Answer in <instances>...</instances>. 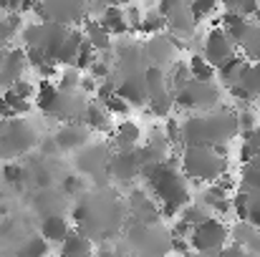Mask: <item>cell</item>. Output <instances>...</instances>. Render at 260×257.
<instances>
[{"label": "cell", "mask_w": 260, "mask_h": 257, "mask_svg": "<svg viewBox=\"0 0 260 257\" xmlns=\"http://www.w3.org/2000/svg\"><path fill=\"white\" fill-rule=\"evenodd\" d=\"M182 129V146H215L228 144L240 129H238V114L233 111H207L202 116H192Z\"/></svg>", "instance_id": "obj_1"}, {"label": "cell", "mask_w": 260, "mask_h": 257, "mask_svg": "<svg viewBox=\"0 0 260 257\" xmlns=\"http://www.w3.org/2000/svg\"><path fill=\"white\" fill-rule=\"evenodd\" d=\"M139 174L157 192V197L162 202V209H165V217H174V212H179L184 204H189V189H187L182 174L174 171L170 164H165V162L144 164Z\"/></svg>", "instance_id": "obj_2"}, {"label": "cell", "mask_w": 260, "mask_h": 257, "mask_svg": "<svg viewBox=\"0 0 260 257\" xmlns=\"http://www.w3.org/2000/svg\"><path fill=\"white\" fill-rule=\"evenodd\" d=\"M179 167L192 181H215L228 171V157H220L212 146H184Z\"/></svg>", "instance_id": "obj_3"}, {"label": "cell", "mask_w": 260, "mask_h": 257, "mask_svg": "<svg viewBox=\"0 0 260 257\" xmlns=\"http://www.w3.org/2000/svg\"><path fill=\"white\" fill-rule=\"evenodd\" d=\"M228 240H230V230L217 217H207L205 222L194 225L187 237L189 247L202 257H217L228 245Z\"/></svg>", "instance_id": "obj_4"}, {"label": "cell", "mask_w": 260, "mask_h": 257, "mask_svg": "<svg viewBox=\"0 0 260 257\" xmlns=\"http://www.w3.org/2000/svg\"><path fill=\"white\" fill-rule=\"evenodd\" d=\"M33 144H36V131L28 121L15 116V119H5L0 124V157L3 159L20 157Z\"/></svg>", "instance_id": "obj_5"}, {"label": "cell", "mask_w": 260, "mask_h": 257, "mask_svg": "<svg viewBox=\"0 0 260 257\" xmlns=\"http://www.w3.org/2000/svg\"><path fill=\"white\" fill-rule=\"evenodd\" d=\"M174 103L184 106V108H205V111H212L220 93H217V86H212V81H184L177 91L172 93Z\"/></svg>", "instance_id": "obj_6"}, {"label": "cell", "mask_w": 260, "mask_h": 257, "mask_svg": "<svg viewBox=\"0 0 260 257\" xmlns=\"http://www.w3.org/2000/svg\"><path fill=\"white\" fill-rule=\"evenodd\" d=\"M235 53V43L228 38V33L222 30V28H212L210 33H207V38H205V61L210 63V66H220L225 58H230Z\"/></svg>", "instance_id": "obj_7"}, {"label": "cell", "mask_w": 260, "mask_h": 257, "mask_svg": "<svg viewBox=\"0 0 260 257\" xmlns=\"http://www.w3.org/2000/svg\"><path fill=\"white\" fill-rule=\"evenodd\" d=\"M109 171L114 179L119 181H132L134 176H139L142 171V162H139V154L137 149H126V152H116L114 159L109 162Z\"/></svg>", "instance_id": "obj_8"}, {"label": "cell", "mask_w": 260, "mask_h": 257, "mask_svg": "<svg viewBox=\"0 0 260 257\" xmlns=\"http://www.w3.org/2000/svg\"><path fill=\"white\" fill-rule=\"evenodd\" d=\"M23 71H25V56H23V51H5L3 66H0V86L10 88L18 79H23Z\"/></svg>", "instance_id": "obj_9"}, {"label": "cell", "mask_w": 260, "mask_h": 257, "mask_svg": "<svg viewBox=\"0 0 260 257\" xmlns=\"http://www.w3.org/2000/svg\"><path fill=\"white\" fill-rule=\"evenodd\" d=\"M116 96H121L129 106H144L147 103V88H144V74L126 76L121 84L116 86Z\"/></svg>", "instance_id": "obj_10"}, {"label": "cell", "mask_w": 260, "mask_h": 257, "mask_svg": "<svg viewBox=\"0 0 260 257\" xmlns=\"http://www.w3.org/2000/svg\"><path fill=\"white\" fill-rule=\"evenodd\" d=\"M144 88H147V101H157V98H167L172 96L167 76L159 66H149L144 71Z\"/></svg>", "instance_id": "obj_11"}, {"label": "cell", "mask_w": 260, "mask_h": 257, "mask_svg": "<svg viewBox=\"0 0 260 257\" xmlns=\"http://www.w3.org/2000/svg\"><path fill=\"white\" fill-rule=\"evenodd\" d=\"M43 8L51 5V10L46 13V18H51L53 23H63V20H74L79 18L81 8H84V0H46L41 3Z\"/></svg>", "instance_id": "obj_12"}, {"label": "cell", "mask_w": 260, "mask_h": 257, "mask_svg": "<svg viewBox=\"0 0 260 257\" xmlns=\"http://www.w3.org/2000/svg\"><path fill=\"white\" fill-rule=\"evenodd\" d=\"M233 240H235L238 247H243L248 252H260V230L245 219H240L233 227Z\"/></svg>", "instance_id": "obj_13"}, {"label": "cell", "mask_w": 260, "mask_h": 257, "mask_svg": "<svg viewBox=\"0 0 260 257\" xmlns=\"http://www.w3.org/2000/svg\"><path fill=\"white\" fill-rule=\"evenodd\" d=\"M56 146L61 149H79L88 141V129L81 124H66L58 134H56Z\"/></svg>", "instance_id": "obj_14"}, {"label": "cell", "mask_w": 260, "mask_h": 257, "mask_svg": "<svg viewBox=\"0 0 260 257\" xmlns=\"http://www.w3.org/2000/svg\"><path fill=\"white\" fill-rule=\"evenodd\" d=\"M245 68H248V58L233 53L230 58H225V61L215 68V74H217L228 86H233V84H240V76H243Z\"/></svg>", "instance_id": "obj_15"}, {"label": "cell", "mask_w": 260, "mask_h": 257, "mask_svg": "<svg viewBox=\"0 0 260 257\" xmlns=\"http://www.w3.org/2000/svg\"><path fill=\"white\" fill-rule=\"evenodd\" d=\"M139 136H142L139 124H134V121H121V124L114 129V139H111V141H114L116 152H126V149H134V146H137Z\"/></svg>", "instance_id": "obj_16"}, {"label": "cell", "mask_w": 260, "mask_h": 257, "mask_svg": "<svg viewBox=\"0 0 260 257\" xmlns=\"http://www.w3.org/2000/svg\"><path fill=\"white\" fill-rule=\"evenodd\" d=\"M81 43H84V33H81V30H69L66 41L61 43V48H58V53H56V66H58V63H61V66H74Z\"/></svg>", "instance_id": "obj_17"}, {"label": "cell", "mask_w": 260, "mask_h": 257, "mask_svg": "<svg viewBox=\"0 0 260 257\" xmlns=\"http://www.w3.org/2000/svg\"><path fill=\"white\" fill-rule=\"evenodd\" d=\"M101 28L109 35H124V33H129V25H126V18H124L121 5H106V13L101 18Z\"/></svg>", "instance_id": "obj_18"}, {"label": "cell", "mask_w": 260, "mask_h": 257, "mask_svg": "<svg viewBox=\"0 0 260 257\" xmlns=\"http://www.w3.org/2000/svg\"><path fill=\"white\" fill-rule=\"evenodd\" d=\"M69 235H71V230H69V225H66L63 217H56V214H53V217H46L43 225H41V237H43L46 242L58 245V242H63Z\"/></svg>", "instance_id": "obj_19"}, {"label": "cell", "mask_w": 260, "mask_h": 257, "mask_svg": "<svg viewBox=\"0 0 260 257\" xmlns=\"http://www.w3.org/2000/svg\"><path fill=\"white\" fill-rule=\"evenodd\" d=\"M144 56H149L154 63L152 66H159L162 68V63H167L170 58H172V38H162L159 33L147 43V48H144Z\"/></svg>", "instance_id": "obj_20"}, {"label": "cell", "mask_w": 260, "mask_h": 257, "mask_svg": "<svg viewBox=\"0 0 260 257\" xmlns=\"http://www.w3.org/2000/svg\"><path fill=\"white\" fill-rule=\"evenodd\" d=\"M81 119L86 121V129H93V131H106L109 129V111L104 108V103L88 101Z\"/></svg>", "instance_id": "obj_21"}, {"label": "cell", "mask_w": 260, "mask_h": 257, "mask_svg": "<svg viewBox=\"0 0 260 257\" xmlns=\"http://www.w3.org/2000/svg\"><path fill=\"white\" fill-rule=\"evenodd\" d=\"M63 250H61V257H93V250H91V242L81 232H74L69 235L63 242Z\"/></svg>", "instance_id": "obj_22"}, {"label": "cell", "mask_w": 260, "mask_h": 257, "mask_svg": "<svg viewBox=\"0 0 260 257\" xmlns=\"http://www.w3.org/2000/svg\"><path fill=\"white\" fill-rule=\"evenodd\" d=\"M81 33H84V38H86L88 43L93 46V51H109V48H111V35L101 28V23L86 20Z\"/></svg>", "instance_id": "obj_23"}, {"label": "cell", "mask_w": 260, "mask_h": 257, "mask_svg": "<svg viewBox=\"0 0 260 257\" xmlns=\"http://www.w3.org/2000/svg\"><path fill=\"white\" fill-rule=\"evenodd\" d=\"M248 20L243 18V15H238V13H225L222 15V30L228 33V38L238 46L240 41H243V35L248 33Z\"/></svg>", "instance_id": "obj_24"}, {"label": "cell", "mask_w": 260, "mask_h": 257, "mask_svg": "<svg viewBox=\"0 0 260 257\" xmlns=\"http://www.w3.org/2000/svg\"><path fill=\"white\" fill-rule=\"evenodd\" d=\"M56 98H58V86H53V81L43 79V81H41V88H38V93H36V106H38L43 114L51 116Z\"/></svg>", "instance_id": "obj_25"}, {"label": "cell", "mask_w": 260, "mask_h": 257, "mask_svg": "<svg viewBox=\"0 0 260 257\" xmlns=\"http://www.w3.org/2000/svg\"><path fill=\"white\" fill-rule=\"evenodd\" d=\"M245 53V58L250 61H260V25H248V33L243 35V41L238 43Z\"/></svg>", "instance_id": "obj_26"}, {"label": "cell", "mask_w": 260, "mask_h": 257, "mask_svg": "<svg viewBox=\"0 0 260 257\" xmlns=\"http://www.w3.org/2000/svg\"><path fill=\"white\" fill-rule=\"evenodd\" d=\"M240 86L250 93L253 101H258L260 98V61L258 63H248V68L240 76Z\"/></svg>", "instance_id": "obj_27"}, {"label": "cell", "mask_w": 260, "mask_h": 257, "mask_svg": "<svg viewBox=\"0 0 260 257\" xmlns=\"http://www.w3.org/2000/svg\"><path fill=\"white\" fill-rule=\"evenodd\" d=\"M187 71H189V79H194V81H212L215 79V66H210L202 56H192Z\"/></svg>", "instance_id": "obj_28"}, {"label": "cell", "mask_w": 260, "mask_h": 257, "mask_svg": "<svg viewBox=\"0 0 260 257\" xmlns=\"http://www.w3.org/2000/svg\"><path fill=\"white\" fill-rule=\"evenodd\" d=\"M243 136H245V144H243V149H240V159L248 164V162H253L260 154V126L245 131Z\"/></svg>", "instance_id": "obj_29"}, {"label": "cell", "mask_w": 260, "mask_h": 257, "mask_svg": "<svg viewBox=\"0 0 260 257\" xmlns=\"http://www.w3.org/2000/svg\"><path fill=\"white\" fill-rule=\"evenodd\" d=\"M240 192H260V164L248 162L240 174Z\"/></svg>", "instance_id": "obj_30"}, {"label": "cell", "mask_w": 260, "mask_h": 257, "mask_svg": "<svg viewBox=\"0 0 260 257\" xmlns=\"http://www.w3.org/2000/svg\"><path fill=\"white\" fill-rule=\"evenodd\" d=\"M167 28V23H165V18H162V13L157 10H149V13H144L142 15V20H139V28L137 30H142V33H149V35H157V33H162Z\"/></svg>", "instance_id": "obj_31"}, {"label": "cell", "mask_w": 260, "mask_h": 257, "mask_svg": "<svg viewBox=\"0 0 260 257\" xmlns=\"http://www.w3.org/2000/svg\"><path fill=\"white\" fill-rule=\"evenodd\" d=\"M207 209L210 207H192V204H184L182 207V219L179 222H184V225H189V227H194V225H200V222H205L210 214H207Z\"/></svg>", "instance_id": "obj_32"}, {"label": "cell", "mask_w": 260, "mask_h": 257, "mask_svg": "<svg viewBox=\"0 0 260 257\" xmlns=\"http://www.w3.org/2000/svg\"><path fill=\"white\" fill-rule=\"evenodd\" d=\"M46 252H48V242L43 237H33L23 242V247L18 250V257H46Z\"/></svg>", "instance_id": "obj_33"}, {"label": "cell", "mask_w": 260, "mask_h": 257, "mask_svg": "<svg viewBox=\"0 0 260 257\" xmlns=\"http://www.w3.org/2000/svg\"><path fill=\"white\" fill-rule=\"evenodd\" d=\"M217 0H189V15L194 23H200L202 18H207L212 10H215Z\"/></svg>", "instance_id": "obj_34"}, {"label": "cell", "mask_w": 260, "mask_h": 257, "mask_svg": "<svg viewBox=\"0 0 260 257\" xmlns=\"http://www.w3.org/2000/svg\"><path fill=\"white\" fill-rule=\"evenodd\" d=\"M79 84H81V71L74 68V66H66L63 74H61L58 88H61V91H74V88H79Z\"/></svg>", "instance_id": "obj_35"}, {"label": "cell", "mask_w": 260, "mask_h": 257, "mask_svg": "<svg viewBox=\"0 0 260 257\" xmlns=\"http://www.w3.org/2000/svg\"><path fill=\"white\" fill-rule=\"evenodd\" d=\"M104 108L109 111V116H126V114H129V103H126L121 96H116V93L104 101Z\"/></svg>", "instance_id": "obj_36"}, {"label": "cell", "mask_w": 260, "mask_h": 257, "mask_svg": "<svg viewBox=\"0 0 260 257\" xmlns=\"http://www.w3.org/2000/svg\"><path fill=\"white\" fill-rule=\"evenodd\" d=\"M88 76L93 79V81H104V79H109L111 76V68H109V63L106 61H93L91 66H88Z\"/></svg>", "instance_id": "obj_37"}, {"label": "cell", "mask_w": 260, "mask_h": 257, "mask_svg": "<svg viewBox=\"0 0 260 257\" xmlns=\"http://www.w3.org/2000/svg\"><path fill=\"white\" fill-rule=\"evenodd\" d=\"M8 91H10V93H15L18 98H25V101H30V96H33V84H28V81L18 79V81L10 86Z\"/></svg>", "instance_id": "obj_38"}, {"label": "cell", "mask_w": 260, "mask_h": 257, "mask_svg": "<svg viewBox=\"0 0 260 257\" xmlns=\"http://www.w3.org/2000/svg\"><path fill=\"white\" fill-rule=\"evenodd\" d=\"M23 167L20 164H5L3 167V176H5V181H20L23 179Z\"/></svg>", "instance_id": "obj_39"}, {"label": "cell", "mask_w": 260, "mask_h": 257, "mask_svg": "<svg viewBox=\"0 0 260 257\" xmlns=\"http://www.w3.org/2000/svg\"><path fill=\"white\" fill-rule=\"evenodd\" d=\"M258 13V0H243L240 3V15L248 18V15H255Z\"/></svg>", "instance_id": "obj_40"}, {"label": "cell", "mask_w": 260, "mask_h": 257, "mask_svg": "<svg viewBox=\"0 0 260 257\" xmlns=\"http://www.w3.org/2000/svg\"><path fill=\"white\" fill-rule=\"evenodd\" d=\"M172 250L177 255H187L189 252V242L184 237H172Z\"/></svg>", "instance_id": "obj_41"}, {"label": "cell", "mask_w": 260, "mask_h": 257, "mask_svg": "<svg viewBox=\"0 0 260 257\" xmlns=\"http://www.w3.org/2000/svg\"><path fill=\"white\" fill-rule=\"evenodd\" d=\"M0 10H5V13H20V0H0Z\"/></svg>", "instance_id": "obj_42"}, {"label": "cell", "mask_w": 260, "mask_h": 257, "mask_svg": "<svg viewBox=\"0 0 260 257\" xmlns=\"http://www.w3.org/2000/svg\"><path fill=\"white\" fill-rule=\"evenodd\" d=\"M79 88H81V91H86V93H93V91H96V81H93L91 76H81Z\"/></svg>", "instance_id": "obj_43"}, {"label": "cell", "mask_w": 260, "mask_h": 257, "mask_svg": "<svg viewBox=\"0 0 260 257\" xmlns=\"http://www.w3.org/2000/svg\"><path fill=\"white\" fill-rule=\"evenodd\" d=\"M76 187H79L76 179H66V192H76Z\"/></svg>", "instance_id": "obj_44"}, {"label": "cell", "mask_w": 260, "mask_h": 257, "mask_svg": "<svg viewBox=\"0 0 260 257\" xmlns=\"http://www.w3.org/2000/svg\"><path fill=\"white\" fill-rule=\"evenodd\" d=\"M106 5H126V3H132V0H104Z\"/></svg>", "instance_id": "obj_45"}, {"label": "cell", "mask_w": 260, "mask_h": 257, "mask_svg": "<svg viewBox=\"0 0 260 257\" xmlns=\"http://www.w3.org/2000/svg\"><path fill=\"white\" fill-rule=\"evenodd\" d=\"M253 162H255V164H260V154H258V157H255V159H253Z\"/></svg>", "instance_id": "obj_46"}, {"label": "cell", "mask_w": 260, "mask_h": 257, "mask_svg": "<svg viewBox=\"0 0 260 257\" xmlns=\"http://www.w3.org/2000/svg\"><path fill=\"white\" fill-rule=\"evenodd\" d=\"M258 10H260V0H258Z\"/></svg>", "instance_id": "obj_47"}, {"label": "cell", "mask_w": 260, "mask_h": 257, "mask_svg": "<svg viewBox=\"0 0 260 257\" xmlns=\"http://www.w3.org/2000/svg\"><path fill=\"white\" fill-rule=\"evenodd\" d=\"M147 257H152V255H147Z\"/></svg>", "instance_id": "obj_48"}, {"label": "cell", "mask_w": 260, "mask_h": 257, "mask_svg": "<svg viewBox=\"0 0 260 257\" xmlns=\"http://www.w3.org/2000/svg\"><path fill=\"white\" fill-rule=\"evenodd\" d=\"M197 257H202V255H197Z\"/></svg>", "instance_id": "obj_49"}]
</instances>
